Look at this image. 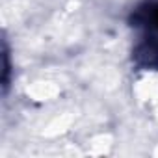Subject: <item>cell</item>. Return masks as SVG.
<instances>
[{"label":"cell","instance_id":"obj_1","mask_svg":"<svg viewBox=\"0 0 158 158\" xmlns=\"http://www.w3.org/2000/svg\"><path fill=\"white\" fill-rule=\"evenodd\" d=\"M138 32L132 47V61L143 71H158V0L141 2L128 19Z\"/></svg>","mask_w":158,"mask_h":158},{"label":"cell","instance_id":"obj_2","mask_svg":"<svg viewBox=\"0 0 158 158\" xmlns=\"http://www.w3.org/2000/svg\"><path fill=\"white\" fill-rule=\"evenodd\" d=\"M2 82H4V91H6L10 86V56H8V45L6 43H4V78H2Z\"/></svg>","mask_w":158,"mask_h":158}]
</instances>
